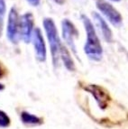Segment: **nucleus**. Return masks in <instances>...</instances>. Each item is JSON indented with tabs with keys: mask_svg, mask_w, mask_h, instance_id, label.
Returning <instances> with one entry per match:
<instances>
[{
	"mask_svg": "<svg viewBox=\"0 0 128 129\" xmlns=\"http://www.w3.org/2000/svg\"><path fill=\"white\" fill-rule=\"evenodd\" d=\"M80 18L87 34V40L84 46V52L88 59L95 61H99L102 59L103 49L97 35L96 29L92 24L91 20L86 15H81Z\"/></svg>",
	"mask_w": 128,
	"mask_h": 129,
	"instance_id": "f257e3e1",
	"label": "nucleus"
},
{
	"mask_svg": "<svg viewBox=\"0 0 128 129\" xmlns=\"http://www.w3.org/2000/svg\"><path fill=\"white\" fill-rule=\"evenodd\" d=\"M43 27H44L46 36L49 42L50 48H51V59H52V64L55 68L59 66V60H60V43L58 30L55 25V23L51 18H44L43 20Z\"/></svg>",
	"mask_w": 128,
	"mask_h": 129,
	"instance_id": "f03ea898",
	"label": "nucleus"
},
{
	"mask_svg": "<svg viewBox=\"0 0 128 129\" xmlns=\"http://www.w3.org/2000/svg\"><path fill=\"white\" fill-rule=\"evenodd\" d=\"M80 87L86 92L90 93L93 96L95 101L97 102V104L101 110H105L106 108H107L112 99L108 91L106 90L101 86L97 85V84L80 83Z\"/></svg>",
	"mask_w": 128,
	"mask_h": 129,
	"instance_id": "7ed1b4c3",
	"label": "nucleus"
},
{
	"mask_svg": "<svg viewBox=\"0 0 128 129\" xmlns=\"http://www.w3.org/2000/svg\"><path fill=\"white\" fill-rule=\"evenodd\" d=\"M19 15L15 7H12L8 14L7 26V36L14 44H17L20 40L19 35Z\"/></svg>",
	"mask_w": 128,
	"mask_h": 129,
	"instance_id": "20e7f679",
	"label": "nucleus"
},
{
	"mask_svg": "<svg viewBox=\"0 0 128 129\" xmlns=\"http://www.w3.org/2000/svg\"><path fill=\"white\" fill-rule=\"evenodd\" d=\"M34 15L30 12L22 15L19 18V35L20 39L24 43H29L32 41L34 33Z\"/></svg>",
	"mask_w": 128,
	"mask_h": 129,
	"instance_id": "39448f33",
	"label": "nucleus"
},
{
	"mask_svg": "<svg viewBox=\"0 0 128 129\" xmlns=\"http://www.w3.org/2000/svg\"><path fill=\"white\" fill-rule=\"evenodd\" d=\"M97 8L103 14L105 17L107 18L114 26H120L123 22V17L121 14L118 12L110 3L105 0H96Z\"/></svg>",
	"mask_w": 128,
	"mask_h": 129,
	"instance_id": "423d86ee",
	"label": "nucleus"
},
{
	"mask_svg": "<svg viewBox=\"0 0 128 129\" xmlns=\"http://www.w3.org/2000/svg\"><path fill=\"white\" fill-rule=\"evenodd\" d=\"M62 38L66 44L71 48L73 53L77 56V50L75 45V39L79 37V31L72 22L69 19H63L61 22Z\"/></svg>",
	"mask_w": 128,
	"mask_h": 129,
	"instance_id": "0eeeda50",
	"label": "nucleus"
},
{
	"mask_svg": "<svg viewBox=\"0 0 128 129\" xmlns=\"http://www.w3.org/2000/svg\"><path fill=\"white\" fill-rule=\"evenodd\" d=\"M32 41L37 60L40 62H44L46 60V57H47V51H46L44 39H43V34H42L40 28H34V33H33Z\"/></svg>",
	"mask_w": 128,
	"mask_h": 129,
	"instance_id": "6e6552de",
	"label": "nucleus"
},
{
	"mask_svg": "<svg viewBox=\"0 0 128 129\" xmlns=\"http://www.w3.org/2000/svg\"><path fill=\"white\" fill-rule=\"evenodd\" d=\"M92 16H93V19H94L97 26L100 31L103 38L105 39V41L107 42V43H112V41H113V33H112L111 29L109 28L106 20H104V18L97 12H93Z\"/></svg>",
	"mask_w": 128,
	"mask_h": 129,
	"instance_id": "1a4fd4ad",
	"label": "nucleus"
},
{
	"mask_svg": "<svg viewBox=\"0 0 128 129\" xmlns=\"http://www.w3.org/2000/svg\"><path fill=\"white\" fill-rule=\"evenodd\" d=\"M60 58L62 60V61L64 63V66H65V68L69 71H75L76 67H75L74 60H73L70 52H69V50L62 43L60 44Z\"/></svg>",
	"mask_w": 128,
	"mask_h": 129,
	"instance_id": "9d476101",
	"label": "nucleus"
},
{
	"mask_svg": "<svg viewBox=\"0 0 128 129\" xmlns=\"http://www.w3.org/2000/svg\"><path fill=\"white\" fill-rule=\"evenodd\" d=\"M21 120L24 124L28 125H41L43 123V119L42 118L25 111H23L21 113Z\"/></svg>",
	"mask_w": 128,
	"mask_h": 129,
	"instance_id": "9b49d317",
	"label": "nucleus"
},
{
	"mask_svg": "<svg viewBox=\"0 0 128 129\" xmlns=\"http://www.w3.org/2000/svg\"><path fill=\"white\" fill-rule=\"evenodd\" d=\"M7 12V6L5 0H0V37L2 35L3 26H4V18Z\"/></svg>",
	"mask_w": 128,
	"mask_h": 129,
	"instance_id": "f8f14e48",
	"label": "nucleus"
},
{
	"mask_svg": "<svg viewBox=\"0 0 128 129\" xmlns=\"http://www.w3.org/2000/svg\"><path fill=\"white\" fill-rule=\"evenodd\" d=\"M10 125V118L4 111L0 110V127H7Z\"/></svg>",
	"mask_w": 128,
	"mask_h": 129,
	"instance_id": "ddd939ff",
	"label": "nucleus"
},
{
	"mask_svg": "<svg viewBox=\"0 0 128 129\" xmlns=\"http://www.w3.org/2000/svg\"><path fill=\"white\" fill-rule=\"evenodd\" d=\"M6 75H7V69L5 68L2 63L0 62V80L3 79Z\"/></svg>",
	"mask_w": 128,
	"mask_h": 129,
	"instance_id": "4468645a",
	"label": "nucleus"
},
{
	"mask_svg": "<svg viewBox=\"0 0 128 129\" xmlns=\"http://www.w3.org/2000/svg\"><path fill=\"white\" fill-rule=\"evenodd\" d=\"M32 7H38L41 3V0H26Z\"/></svg>",
	"mask_w": 128,
	"mask_h": 129,
	"instance_id": "2eb2a0df",
	"label": "nucleus"
},
{
	"mask_svg": "<svg viewBox=\"0 0 128 129\" xmlns=\"http://www.w3.org/2000/svg\"><path fill=\"white\" fill-rule=\"evenodd\" d=\"M52 1L55 2L56 4H58V5H63L66 0H52Z\"/></svg>",
	"mask_w": 128,
	"mask_h": 129,
	"instance_id": "dca6fc26",
	"label": "nucleus"
},
{
	"mask_svg": "<svg viewBox=\"0 0 128 129\" xmlns=\"http://www.w3.org/2000/svg\"><path fill=\"white\" fill-rule=\"evenodd\" d=\"M4 89H5V86H4V85H3V84L0 83V91L4 90Z\"/></svg>",
	"mask_w": 128,
	"mask_h": 129,
	"instance_id": "f3484780",
	"label": "nucleus"
},
{
	"mask_svg": "<svg viewBox=\"0 0 128 129\" xmlns=\"http://www.w3.org/2000/svg\"><path fill=\"white\" fill-rule=\"evenodd\" d=\"M111 1H113V2H119L121 0H111Z\"/></svg>",
	"mask_w": 128,
	"mask_h": 129,
	"instance_id": "a211bd4d",
	"label": "nucleus"
}]
</instances>
